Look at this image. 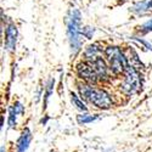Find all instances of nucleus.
Wrapping results in <instances>:
<instances>
[{"instance_id": "nucleus-13", "label": "nucleus", "mask_w": 152, "mask_h": 152, "mask_svg": "<svg viewBox=\"0 0 152 152\" xmlns=\"http://www.w3.org/2000/svg\"><path fill=\"white\" fill-rule=\"evenodd\" d=\"M54 84H55V80L54 79H50V82L48 83L46 85V90H45V94H44V110L46 108V105H48V101L50 99L53 94V90H54Z\"/></svg>"}, {"instance_id": "nucleus-11", "label": "nucleus", "mask_w": 152, "mask_h": 152, "mask_svg": "<svg viewBox=\"0 0 152 152\" xmlns=\"http://www.w3.org/2000/svg\"><path fill=\"white\" fill-rule=\"evenodd\" d=\"M100 117L99 115H89V113H82V115L77 116V122L79 124H89L95 121H97Z\"/></svg>"}, {"instance_id": "nucleus-8", "label": "nucleus", "mask_w": 152, "mask_h": 152, "mask_svg": "<svg viewBox=\"0 0 152 152\" xmlns=\"http://www.w3.org/2000/svg\"><path fill=\"white\" fill-rule=\"evenodd\" d=\"M130 10H132V12H134V14H136L139 16H144V15L151 14L152 12V0L136 3Z\"/></svg>"}, {"instance_id": "nucleus-3", "label": "nucleus", "mask_w": 152, "mask_h": 152, "mask_svg": "<svg viewBox=\"0 0 152 152\" xmlns=\"http://www.w3.org/2000/svg\"><path fill=\"white\" fill-rule=\"evenodd\" d=\"M67 34H68V40L71 51L73 55H77L83 45L82 42V16L80 12L77 9L71 10L68 18H67Z\"/></svg>"}, {"instance_id": "nucleus-7", "label": "nucleus", "mask_w": 152, "mask_h": 152, "mask_svg": "<svg viewBox=\"0 0 152 152\" xmlns=\"http://www.w3.org/2000/svg\"><path fill=\"white\" fill-rule=\"evenodd\" d=\"M32 141V132L26 128L23 129V132L21 133L20 137L16 141V152H26L31 145Z\"/></svg>"}, {"instance_id": "nucleus-10", "label": "nucleus", "mask_w": 152, "mask_h": 152, "mask_svg": "<svg viewBox=\"0 0 152 152\" xmlns=\"http://www.w3.org/2000/svg\"><path fill=\"white\" fill-rule=\"evenodd\" d=\"M69 96H71V102H72V105L73 106H75V108H78L79 111H83V112H88V107H86V105L83 102V99L82 97H79L75 93H73V91H71L69 93Z\"/></svg>"}, {"instance_id": "nucleus-9", "label": "nucleus", "mask_w": 152, "mask_h": 152, "mask_svg": "<svg viewBox=\"0 0 152 152\" xmlns=\"http://www.w3.org/2000/svg\"><path fill=\"white\" fill-rule=\"evenodd\" d=\"M101 53H102V49L100 48L99 44H91L85 48L84 56H85V60H94V58L100 57Z\"/></svg>"}, {"instance_id": "nucleus-15", "label": "nucleus", "mask_w": 152, "mask_h": 152, "mask_svg": "<svg viewBox=\"0 0 152 152\" xmlns=\"http://www.w3.org/2000/svg\"><path fill=\"white\" fill-rule=\"evenodd\" d=\"M140 31L141 33H148V32H152V18L150 21H147L146 23H144L142 26L140 27Z\"/></svg>"}, {"instance_id": "nucleus-1", "label": "nucleus", "mask_w": 152, "mask_h": 152, "mask_svg": "<svg viewBox=\"0 0 152 152\" xmlns=\"http://www.w3.org/2000/svg\"><path fill=\"white\" fill-rule=\"evenodd\" d=\"M77 74L88 84H96L105 82L110 78L108 67L102 57L94 60H84L77 65Z\"/></svg>"}, {"instance_id": "nucleus-17", "label": "nucleus", "mask_w": 152, "mask_h": 152, "mask_svg": "<svg viewBox=\"0 0 152 152\" xmlns=\"http://www.w3.org/2000/svg\"><path fill=\"white\" fill-rule=\"evenodd\" d=\"M1 152H6V150H5V146H1Z\"/></svg>"}, {"instance_id": "nucleus-5", "label": "nucleus", "mask_w": 152, "mask_h": 152, "mask_svg": "<svg viewBox=\"0 0 152 152\" xmlns=\"http://www.w3.org/2000/svg\"><path fill=\"white\" fill-rule=\"evenodd\" d=\"M141 78L139 72L129 66L123 74V80L121 83V90L126 96H133L141 90Z\"/></svg>"}, {"instance_id": "nucleus-16", "label": "nucleus", "mask_w": 152, "mask_h": 152, "mask_svg": "<svg viewBox=\"0 0 152 152\" xmlns=\"http://www.w3.org/2000/svg\"><path fill=\"white\" fill-rule=\"evenodd\" d=\"M12 106H14L15 111L17 112V115H23V113H24V106L20 102V101H16V102L12 105Z\"/></svg>"}, {"instance_id": "nucleus-12", "label": "nucleus", "mask_w": 152, "mask_h": 152, "mask_svg": "<svg viewBox=\"0 0 152 152\" xmlns=\"http://www.w3.org/2000/svg\"><path fill=\"white\" fill-rule=\"evenodd\" d=\"M17 112L15 111L14 106H11L10 110H9V128L12 129V128H15L16 126V123H17Z\"/></svg>"}, {"instance_id": "nucleus-6", "label": "nucleus", "mask_w": 152, "mask_h": 152, "mask_svg": "<svg viewBox=\"0 0 152 152\" xmlns=\"http://www.w3.org/2000/svg\"><path fill=\"white\" fill-rule=\"evenodd\" d=\"M16 42H17V27L11 23L6 27L5 31V49L10 53L15 51Z\"/></svg>"}, {"instance_id": "nucleus-2", "label": "nucleus", "mask_w": 152, "mask_h": 152, "mask_svg": "<svg viewBox=\"0 0 152 152\" xmlns=\"http://www.w3.org/2000/svg\"><path fill=\"white\" fill-rule=\"evenodd\" d=\"M78 90H79L82 99H84L85 101L94 105L96 108L110 110L111 107H113V100L111 95L106 90L101 89V88L84 83V84L78 85Z\"/></svg>"}, {"instance_id": "nucleus-4", "label": "nucleus", "mask_w": 152, "mask_h": 152, "mask_svg": "<svg viewBox=\"0 0 152 152\" xmlns=\"http://www.w3.org/2000/svg\"><path fill=\"white\" fill-rule=\"evenodd\" d=\"M105 55L108 61V68L113 74H124L129 67L128 60L118 46H107L105 49Z\"/></svg>"}, {"instance_id": "nucleus-14", "label": "nucleus", "mask_w": 152, "mask_h": 152, "mask_svg": "<svg viewBox=\"0 0 152 152\" xmlns=\"http://www.w3.org/2000/svg\"><path fill=\"white\" fill-rule=\"evenodd\" d=\"M82 34L88 38V39H90V38H93V34H94V28L91 27H83L82 28Z\"/></svg>"}]
</instances>
